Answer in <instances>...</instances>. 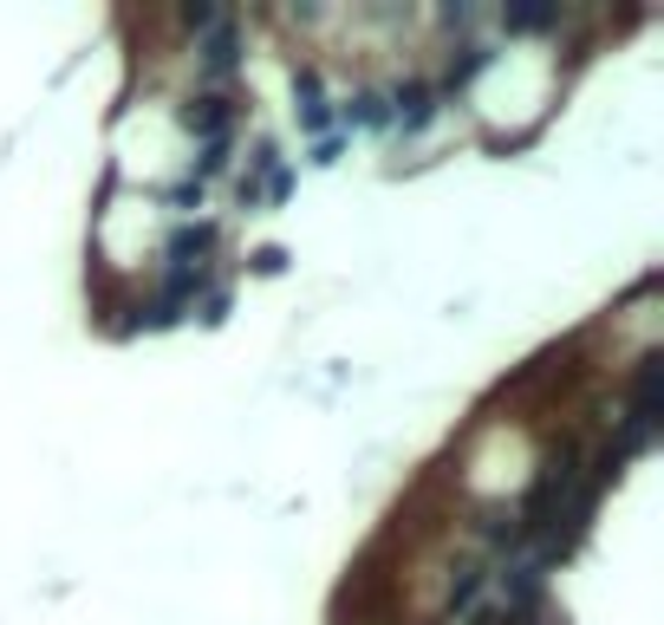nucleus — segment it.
<instances>
[{"label": "nucleus", "mask_w": 664, "mask_h": 625, "mask_svg": "<svg viewBox=\"0 0 664 625\" xmlns=\"http://www.w3.org/2000/svg\"><path fill=\"white\" fill-rule=\"evenodd\" d=\"M241 65H248V39H241V26L228 13L209 33H196V78H202V91H235Z\"/></svg>", "instance_id": "obj_1"}, {"label": "nucleus", "mask_w": 664, "mask_h": 625, "mask_svg": "<svg viewBox=\"0 0 664 625\" xmlns=\"http://www.w3.org/2000/svg\"><path fill=\"white\" fill-rule=\"evenodd\" d=\"M437 111H443V91H437L430 78H398V85L385 91V130L417 137V130L437 124Z\"/></svg>", "instance_id": "obj_2"}, {"label": "nucleus", "mask_w": 664, "mask_h": 625, "mask_svg": "<svg viewBox=\"0 0 664 625\" xmlns=\"http://www.w3.org/2000/svg\"><path fill=\"white\" fill-rule=\"evenodd\" d=\"M235 117H241V98H235V91H196V98L176 111V124H183L196 143H228V137H235Z\"/></svg>", "instance_id": "obj_3"}, {"label": "nucleus", "mask_w": 664, "mask_h": 625, "mask_svg": "<svg viewBox=\"0 0 664 625\" xmlns=\"http://www.w3.org/2000/svg\"><path fill=\"white\" fill-rule=\"evenodd\" d=\"M293 117H300V130L333 137V91H326L320 65H300V72H293Z\"/></svg>", "instance_id": "obj_4"}, {"label": "nucleus", "mask_w": 664, "mask_h": 625, "mask_svg": "<svg viewBox=\"0 0 664 625\" xmlns=\"http://www.w3.org/2000/svg\"><path fill=\"white\" fill-rule=\"evenodd\" d=\"M280 163H287L280 143H274V137H254V150H248V163H241V176H235V202H241V209H261V196H267V183H274Z\"/></svg>", "instance_id": "obj_5"}, {"label": "nucleus", "mask_w": 664, "mask_h": 625, "mask_svg": "<svg viewBox=\"0 0 664 625\" xmlns=\"http://www.w3.org/2000/svg\"><path fill=\"white\" fill-rule=\"evenodd\" d=\"M489 65H496V46H489V39H463V46H450V65H443V78H437V91L450 98V91L476 85Z\"/></svg>", "instance_id": "obj_6"}, {"label": "nucleus", "mask_w": 664, "mask_h": 625, "mask_svg": "<svg viewBox=\"0 0 664 625\" xmlns=\"http://www.w3.org/2000/svg\"><path fill=\"white\" fill-rule=\"evenodd\" d=\"M339 124H346V130H352V124H359V130H385V91H378V85H359V91L333 111V130H339Z\"/></svg>", "instance_id": "obj_7"}, {"label": "nucleus", "mask_w": 664, "mask_h": 625, "mask_svg": "<svg viewBox=\"0 0 664 625\" xmlns=\"http://www.w3.org/2000/svg\"><path fill=\"white\" fill-rule=\"evenodd\" d=\"M483 593H489V567H476V561H469V567H456V574H450V593H443V607H450L456 620H469Z\"/></svg>", "instance_id": "obj_8"}, {"label": "nucleus", "mask_w": 664, "mask_h": 625, "mask_svg": "<svg viewBox=\"0 0 664 625\" xmlns=\"http://www.w3.org/2000/svg\"><path fill=\"white\" fill-rule=\"evenodd\" d=\"M502 26L509 33H561L567 13L561 7H502Z\"/></svg>", "instance_id": "obj_9"}, {"label": "nucleus", "mask_w": 664, "mask_h": 625, "mask_svg": "<svg viewBox=\"0 0 664 625\" xmlns=\"http://www.w3.org/2000/svg\"><path fill=\"white\" fill-rule=\"evenodd\" d=\"M228 163H235V137H228V143H196V163H189V176H196V183H209V176H222Z\"/></svg>", "instance_id": "obj_10"}, {"label": "nucleus", "mask_w": 664, "mask_h": 625, "mask_svg": "<svg viewBox=\"0 0 664 625\" xmlns=\"http://www.w3.org/2000/svg\"><path fill=\"white\" fill-rule=\"evenodd\" d=\"M196 320H202V326H222V320H228V287H202V293H196Z\"/></svg>", "instance_id": "obj_11"}, {"label": "nucleus", "mask_w": 664, "mask_h": 625, "mask_svg": "<svg viewBox=\"0 0 664 625\" xmlns=\"http://www.w3.org/2000/svg\"><path fill=\"white\" fill-rule=\"evenodd\" d=\"M202 189H209V183H196V176H183V183H170V196H163V202H170L176 215H189V209H202Z\"/></svg>", "instance_id": "obj_12"}, {"label": "nucleus", "mask_w": 664, "mask_h": 625, "mask_svg": "<svg viewBox=\"0 0 664 625\" xmlns=\"http://www.w3.org/2000/svg\"><path fill=\"white\" fill-rule=\"evenodd\" d=\"M287 196H293V170H287V163H280V170H274V183H267V196H261V202H287Z\"/></svg>", "instance_id": "obj_13"}, {"label": "nucleus", "mask_w": 664, "mask_h": 625, "mask_svg": "<svg viewBox=\"0 0 664 625\" xmlns=\"http://www.w3.org/2000/svg\"><path fill=\"white\" fill-rule=\"evenodd\" d=\"M339 150H346V137L333 130V137H320V143H313V163H339Z\"/></svg>", "instance_id": "obj_14"}, {"label": "nucleus", "mask_w": 664, "mask_h": 625, "mask_svg": "<svg viewBox=\"0 0 664 625\" xmlns=\"http://www.w3.org/2000/svg\"><path fill=\"white\" fill-rule=\"evenodd\" d=\"M280 267H287V248H261L254 254V274H280Z\"/></svg>", "instance_id": "obj_15"}]
</instances>
